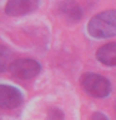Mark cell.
<instances>
[{
  "label": "cell",
  "instance_id": "30bf717a",
  "mask_svg": "<svg viewBox=\"0 0 116 120\" xmlns=\"http://www.w3.org/2000/svg\"><path fill=\"white\" fill-rule=\"evenodd\" d=\"M115 111H116V104H115Z\"/></svg>",
  "mask_w": 116,
  "mask_h": 120
},
{
  "label": "cell",
  "instance_id": "52a82bcc",
  "mask_svg": "<svg viewBox=\"0 0 116 120\" xmlns=\"http://www.w3.org/2000/svg\"><path fill=\"white\" fill-rule=\"evenodd\" d=\"M59 10L69 21H77L82 18V10L77 3L72 0H65L60 4Z\"/></svg>",
  "mask_w": 116,
  "mask_h": 120
},
{
  "label": "cell",
  "instance_id": "5b68a950",
  "mask_svg": "<svg viewBox=\"0 0 116 120\" xmlns=\"http://www.w3.org/2000/svg\"><path fill=\"white\" fill-rule=\"evenodd\" d=\"M22 103V94L10 85H0V106L3 109H14Z\"/></svg>",
  "mask_w": 116,
  "mask_h": 120
},
{
  "label": "cell",
  "instance_id": "7a4b0ae2",
  "mask_svg": "<svg viewBox=\"0 0 116 120\" xmlns=\"http://www.w3.org/2000/svg\"><path fill=\"white\" fill-rule=\"evenodd\" d=\"M85 93L94 98H106L111 93V84L107 78L95 73H86L80 79Z\"/></svg>",
  "mask_w": 116,
  "mask_h": 120
},
{
  "label": "cell",
  "instance_id": "ba28073f",
  "mask_svg": "<svg viewBox=\"0 0 116 120\" xmlns=\"http://www.w3.org/2000/svg\"><path fill=\"white\" fill-rule=\"evenodd\" d=\"M64 112L61 111V109L58 108H51L49 109L47 112V120H64Z\"/></svg>",
  "mask_w": 116,
  "mask_h": 120
},
{
  "label": "cell",
  "instance_id": "6da1fadb",
  "mask_svg": "<svg viewBox=\"0 0 116 120\" xmlns=\"http://www.w3.org/2000/svg\"><path fill=\"white\" fill-rule=\"evenodd\" d=\"M87 33L95 39L116 36V10H107L95 15L87 24Z\"/></svg>",
  "mask_w": 116,
  "mask_h": 120
},
{
  "label": "cell",
  "instance_id": "8992f818",
  "mask_svg": "<svg viewBox=\"0 0 116 120\" xmlns=\"http://www.w3.org/2000/svg\"><path fill=\"white\" fill-rule=\"evenodd\" d=\"M96 58L106 66H116V43H107L99 48Z\"/></svg>",
  "mask_w": 116,
  "mask_h": 120
},
{
  "label": "cell",
  "instance_id": "3957f363",
  "mask_svg": "<svg viewBox=\"0 0 116 120\" xmlns=\"http://www.w3.org/2000/svg\"><path fill=\"white\" fill-rule=\"evenodd\" d=\"M10 73L20 79H30L41 71V65L34 59H18L9 65Z\"/></svg>",
  "mask_w": 116,
  "mask_h": 120
},
{
  "label": "cell",
  "instance_id": "9c48e42d",
  "mask_svg": "<svg viewBox=\"0 0 116 120\" xmlns=\"http://www.w3.org/2000/svg\"><path fill=\"white\" fill-rule=\"evenodd\" d=\"M91 120H109L106 115H104L102 112H94L91 116Z\"/></svg>",
  "mask_w": 116,
  "mask_h": 120
},
{
  "label": "cell",
  "instance_id": "277c9868",
  "mask_svg": "<svg viewBox=\"0 0 116 120\" xmlns=\"http://www.w3.org/2000/svg\"><path fill=\"white\" fill-rule=\"evenodd\" d=\"M40 5V0H7L5 13L10 16H22L35 11Z\"/></svg>",
  "mask_w": 116,
  "mask_h": 120
}]
</instances>
